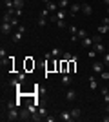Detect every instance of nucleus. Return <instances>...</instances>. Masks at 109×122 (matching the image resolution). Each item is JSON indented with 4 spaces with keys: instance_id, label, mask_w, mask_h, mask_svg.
Listing matches in <instances>:
<instances>
[{
    "instance_id": "1",
    "label": "nucleus",
    "mask_w": 109,
    "mask_h": 122,
    "mask_svg": "<svg viewBox=\"0 0 109 122\" xmlns=\"http://www.w3.org/2000/svg\"><path fill=\"white\" fill-rule=\"evenodd\" d=\"M20 118V107H11L2 113V120H18Z\"/></svg>"
},
{
    "instance_id": "2",
    "label": "nucleus",
    "mask_w": 109,
    "mask_h": 122,
    "mask_svg": "<svg viewBox=\"0 0 109 122\" xmlns=\"http://www.w3.org/2000/svg\"><path fill=\"white\" fill-rule=\"evenodd\" d=\"M69 15V11L67 9H58L57 13H53L49 18H51V22H57V20H66V16Z\"/></svg>"
},
{
    "instance_id": "3",
    "label": "nucleus",
    "mask_w": 109,
    "mask_h": 122,
    "mask_svg": "<svg viewBox=\"0 0 109 122\" xmlns=\"http://www.w3.org/2000/svg\"><path fill=\"white\" fill-rule=\"evenodd\" d=\"M11 31H13V24H11V22H2V25H0V33H2V36L11 35Z\"/></svg>"
},
{
    "instance_id": "4",
    "label": "nucleus",
    "mask_w": 109,
    "mask_h": 122,
    "mask_svg": "<svg viewBox=\"0 0 109 122\" xmlns=\"http://www.w3.org/2000/svg\"><path fill=\"white\" fill-rule=\"evenodd\" d=\"M67 11H69V16H75L78 11H82V4H71L67 7Z\"/></svg>"
},
{
    "instance_id": "5",
    "label": "nucleus",
    "mask_w": 109,
    "mask_h": 122,
    "mask_svg": "<svg viewBox=\"0 0 109 122\" xmlns=\"http://www.w3.org/2000/svg\"><path fill=\"white\" fill-rule=\"evenodd\" d=\"M62 86H66V87H69L73 84V78H71V75H69V73H62Z\"/></svg>"
},
{
    "instance_id": "6",
    "label": "nucleus",
    "mask_w": 109,
    "mask_h": 122,
    "mask_svg": "<svg viewBox=\"0 0 109 122\" xmlns=\"http://www.w3.org/2000/svg\"><path fill=\"white\" fill-rule=\"evenodd\" d=\"M24 35H26V33H22V31L16 29L15 33H13V42H15V44H20V42L24 40Z\"/></svg>"
},
{
    "instance_id": "7",
    "label": "nucleus",
    "mask_w": 109,
    "mask_h": 122,
    "mask_svg": "<svg viewBox=\"0 0 109 122\" xmlns=\"http://www.w3.org/2000/svg\"><path fill=\"white\" fill-rule=\"evenodd\" d=\"M104 69H105V64H104V62H95V64H93V73H98V75H100Z\"/></svg>"
},
{
    "instance_id": "8",
    "label": "nucleus",
    "mask_w": 109,
    "mask_h": 122,
    "mask_svg": "<svg viewBox=\"0 0 109 122\" xmlns=\"http://www.w3.org/2000/svg\"><path fill=\"white\" fill-rule=\"evenodd\" d=\"M31 117H33V113L29 111V109H20V120H31Z\"/></svg>"
},
{
    "instance_id": "9",
    "label": "nucleus",
    "mask_w": 109,
    "mask_h": 122,
    "mask_svg": "<svg viewBox=\"0 0 109 122\" xmlns=\"http://www.w3.org/2000/svg\"><path fill=\"white\" fill-rule=\"evenodd\" d=\"M66 100L67 102H75L76 100V91H75V89H67V91H66Z\"/></svg>"
},
{
    "instance_id": "10",
    "label": "nucleus",
    "mask_w": 109,
    "mask_h": 122,
    "mask_svg": "<svg viewBox=\"0 0 109 122\" xmlns=\"http://www.w3.org/2000/svg\"><path fill=\"white\" fill-rule=\"evenodd\" d=\"M58 118H60V120H64V122H71V120H75V118H73V115H71V111H62Z\"/></svg>"
},
{
    "instance_id": "11",
    "label": "nucleus",
    "mask_w": 109,
    "mask_h": 122,
    "mask_svg": "<svg viewBox=\"0 0 109 122\" xmlns=\"http://www.w3.org/2000/svg\"><path fill=\"white\" fill-rule=\"evenodd\" d=\"M93 47L96 49V53H98V55H105V46L102 44V42H96V44H93Z\"/></svg>"
},
{
    "instance_id": "12",
    "label": "nucleus",
    "mask_w": 109,
    "mask_h": 122,
    "mask_svg": "<svg viewBox=\"0 0 109 122\" xmlns=\"http://www.w3.org/2000/svg\"><path fill=\"white\" fill-rule=\"evenodd\" d=\"M69 111H71V115H73V118H75V120H78V118H80V115H82V111H80L78 107H71Z\"/></svg>"
},
{
    "instance_id": "13",
    "label": "nucleus",
    "mask_w": 109,
    "mask_h": 122,
    "mask_svg": "<svg viewBox=\"0 0 109 122\" xmlns=\"http://www.w3.org/2000/svg\"><path fill=\"white\" fill-rule=\"evenodd\" d=\"M47 9H49V13H57L58 9H60V7H58V4H55V2H49V4H47Z\"/></svg>"
},
{
    "instance_id": "14",
    "label": "nucleus",
    "mask_w": 109,
    "mask_h": 122,
    "mask_svg": "<svg viewBox=\"0 0 109 122\" xmlns=\"http://www.w3.org/2000/svg\"><path fill=\"white\" fill-rule=\"evenodd\" d=\"M82 13L84 15H91V13H93V7L89 4H82Z\"/></svg>"
},
{
    "instance_id": "15",
    "label": "nucleus",
    "mask_w": 109,
    "mask_h": 122,
    "mask_svg": "<svg viewBox=\"0 0 109 122\" xmlns=\"http://www.w3.org/2000/svg\"><path fill=\"white\" fill-rule=\"evenodd\" d=\"M76 36H78V40H84V38H85V36H89V35H87V31H85V29H78Z\"/></svg>"
},
{
    "instance_id": "16",
    "label": "nucleus",
    "mask_w": 109,
    "mask_h": 122,
    "mask_svg": "<svg viewBox=\"0 0 109 122\" xmlns=\"http://www.w3.org/2000/svg\"><path fill=\"white\" fill-rule=\"evenodd\" d=\"M107 31H109V27H107L105 24H100V25H98V35H105Z\"/></svg>"
},
{
    "instance_id": "17",
    "label": "nucleus",
    "mask_w": 109,
    "mask_h": 122,
    "mask_svg": "<svg viewBox=\"0 0 109 122\" xmlns=\"http://www.w3.org/2000/svg\"><path fill=\"white\" fill-rule=\"evenodd\" d=\"M69 5H71L69 0H60V2H58V7H60V9H66V7H69Z\"/></svg>"
},
{
    "instance_id": "18",
    "label": "nucleus",
    "mask_w": 109,
    "mask_h": 122,
    "mask_svg": "<svg viewBox=\"0 0 109 122\" xmlns=\"http://www.w3.org/2000/svg\"><path fill=\"white\" fill-rule=\"evenodd\" d=\"M13 16H15V15H11V13H7V11H5L4 15H2V22H11V18H13Z\"/></svg>"
},
{
    "instance_id": "19",
    "label": "nucleus",
    "mask_w": 109,
    "mask_h": 122,
    "mask_svg": "<svg viewBox=\"0 0 109 122\" xmlns=\"http://www.w3.org/2000/svg\"><path fill=\"white\" fill-rule=\"evenodd\" d=\"M26 0H15V9H24Z\"/></svg>"
},
{
    "instance_id": "20",
    "label": "nucleus",
    "mask_w": 109,
    "mask_h": 122,
    "mask_svg": "<svg viewBox=\"0 0 109 122\" xmlns=\"http://www.w3.org/2000/svg\"><path fill=\"white\" fill-rule=\"evenodd\" d=\"M9 84H11L13 87H16V89H20V80H18V78H11Z\"/></svg>"
},
{
    "instance_id": "21",
    "label": "nucleus",
    "mask_w": 109,
    "mask_h": 122,
    "mask_svg": "<svg viewBox=\"0 0 109 122\" xmlns=\"http://www.w3.org/2000/svg\"><path fill=\"white\" fill-rule=\"evenodd\" d=\"M62 60H76V56H73L71 55V53H64V55H62Z\"/></svg>"
},
{
    "instance_id": "22",
    "label": "nucleus",
    "mask_w": 109,
    "mask_h": 122,
    "mask_svg": "<svg viewBox=\"0 0 109 122\" xmlns=\"http://www.w3.org/2000/svg\"><path fill=\"white\" fill-rule=\"evenodd\" d=\"M87 56H89V58H96V56H98V53H96V49H95V47H93V49L89 47V51H87Z\"/></svg>"
},
{
    "instance_id": "23",
    "label": "nucleus",
    "mask_w": 109,
    "mask_h": 122,
    "mask_svg": "<svg viewBox=\"0 0 109 122\" xmlns=\"http://www.w3.org/2000/svg\"><path fill=\"white\" fill-rule=\"evenodd\" d=\"M55 24H57L58 27H60V29H67V27H69V25L66 24V20H57V22H55Z\"/></svg>"
},
{
    "instance_id": "24",
    "label": "nucleus",
    "mask_w": 109,
    "mask_h": 122,
    "mask_svg": "<svg viewBox=\"0 0 109 122\" xmlns=\"http://www.w3.org/2000/svg\"><path fill=\"white\" fill-rule=\"evenodd\" d=\"M60 55H62V53H60L58 47H53V49H51V56H53V58H58Z\"/></svg>"
},
{
    "instance_id": "25",
    "label": "nucleus",
    "mask_w": 109,
    "mask_h": 122,
    "mask_svg": "<svg viewBox=\"0 0 109 122\" xmlns=\"http://www.w3.org/2000/svg\"><path fill=\"white\" fill-rule=\"evenodd\" d=\"M60 71H62V73L69 71V69H67V60H62V64H60Z\"/></svg>"
},
{
    "instance_id": "26",
    "label": "nucleus",
    "mask_w": 109,
    "mask_h": 122,
    "mask_svg": "<svg viewBox=\"0 0 109 122\" xmlns=\"http://www.w3.org/2000/svg\"><path fill=\"white\" fill-rule=\"evenodd\" d=\"M89 86H91V89H96V78H95V76H91V78H89Z\"/></svg>"
},
{
    "instance_id": "27",
    "label": "nucleus",
    "mask_w": 109,
    "mask_h": 122,
    "mask_svg": "<svg viewBox=\"0 0 109 122\" xmlns=\"http://www.w3.org/2000/svg\"><path fill=\"white\" fill-rule=\"evenodd\" d=\"M100 78H102V80H109V71L107 69H104V71L100 73Z\"/></svg>"
},
{
    "instance_id": "28",
    "label": "nucleus",
    "mask_w": 109,
    "mask_h": 122,
    "mask_svg": "<svg viewBox=\"0 0 109 122\" xmlns=\"http://www.w3.org/2000/svg\"><path fill=\"white\" fill-rule=\"evenodd\" d=\"M5 56H7V53H5V49L2 47V49H0V58H2V66H4V62H5Z\"/></svg>"
},
{
    "instance_id": "29",
    "label": "nucleus",
    "mask_w": 109,
    "mask_h": 122,
    "mask_svg": "<svg viewBox=\"0 0 109 122\" xmlns=\"http://www.w3.org/2000/svg\"><path fill=\"white\" fill-rule=\"evenodd\" d=\"M46 22H47V18H44V16H38V22H36V24L40 25V27H44V25H46Z\"/></svg>"
},
{
    "instance_id": "30",
    "label": "nucleus",
    "mask_w": 109,
    "mask_h": 122,
    "mask_svg": "<svg viewBox=\"0 0 109 122\" xmlns=\"http://www.w3.org/2000/svg\"><path fill=\"white\" fill-rule=\"evenodd\" d=\"M67 29H69V33H71V35H76V33H78V29H76V25H69Z\"/></svg>"
},
{
    "instance_id": "31",
    "label": "nucleus",
    "mask_w": 109,
    "mask_h": 122,
    "mask_svg": "<svg viewBox=\"0 0 109 122\" xmlns=\"http://www.w3.org/2000/svg\"><path fill=\"white\" fill-rule=\"evenodd\" d=\"M18 18H20V16H13V18H11V24H13V27H16V25H18Z\"/></svg>"
},
{
    "instance_id": "32",
    "label": "nucleus",
    "mask_w": 109,
    "mask_h": 122,
    "mask_svg": "<svg viewBox=\"0 0 109 122\" xmlns=\"http://www.w3.org/2000/svg\"><path fill=\"white\" fill-rule=\"evenodd\" d=\"M102 62L105 64V67H109V53H105V55H104V60H102Z\"/></svg>"
},
{
    "instance_id": "33",
    "label": "nucleus",
    "mask_w": 109,
    "mask_h": 122,
    "mask_svg": "<svg viewBox=\"0 0 109 122\" xmlns=\"http://www.w3.org/2000/svg\"><path fill=\"white\" fill-rule=\"evenodd\" d=\"M16 78H18L20 82H24V80H26V73H18V76H16Z\"/></svg>"
},
{
    "instance_id": "34",
    "label": "nucleus",
    "mask_w": 109,
    "mask_h": 122,
    "mask_svg": "<svg viewBox=\"0 0 109 122\" xmlns=\"http://www.w3.org/2000/svg\"><path fill=\"white\" fill-rule=\"evenodd\" d=\"M102 24H105L109 27V16H104V18H102Z\"/></svg>"
},
{
    "instance_id": "35",
    "label": "nucleus",
    "mask_w": 109,
    "mask_h": 122,
    "mask_svg": "<svg viewBox=\"0 0 109 122\" xmlns=\"http://www.w3.org/2000/svg\"><path fill=\"white\" fill-rule=\"evenodd\" d=\"M22 15H24V11H22V9H16L15 11V16H22Z\"/></svg>"
},
{
    "instance_id": "36",
    "label": "nucleus",
    "mask_w": 109,
    "mask_h": 122,
    "mask_svg": "<svg viewBox=\"0 0 109 122\" xmlns=\"http://www.w3.org/2000/svg\"><path fill=\"white\" fill-rule=\"evenodd\" d=\"M104 97V100H105V104H109V93H105V95H102Z\"/></svg>"
},
{
    "instance_id": "37",
    "label": "nucleus",
    "mask_w": 109,
    "mask_h": 122,
    "mask_svg": "<svg viewBox=\"0 0 109 122\" xmlns=\"http://www.w3.org/2000/svg\"><path fill=\"white\" fill-rule=\"evenodd\" d=\"M46 120L47 122H55V120H57V117H46Z\"/></svg>"
},
{
    "instance_id": "38",
    "label": "nucleus",
    "mask_w": 109,
    "mask_h": 122,
    "mask_svg": "<svg viewBox=\"0 0 109 122\" xmlns=\"http://www.w3.org/2000/svg\"><path fill=\"white\" fill-rule=\"evenodd\" d=\"M18 31H22V33H26L27 29H26V25H18Z\"/></svg>"
},
{
    "instance_id": "39",
    "label": "nucleus",
    "mask_w": 109,
    "mask_h": 122,
    "mask_svg": "<svg viewBox=\"0 0 109 122\" xmlns=\"http://www.w3.org/2000/svg\"><path fill=\"white\" fill-rule=\"evenodd\" d=\"M102 120H104V122H109V113H107V115H105L104 118H102Z\"/></svg>"
},
{
    "instance_id": "40",
    "label": "nucleus",
    "mask_w": 109,
    "mask_h": 122,
    "mask_svg": "<svg viewBox=\"0 0 109 122\" xmlns=\"http://www.w3.org/2000/svg\"><path fill=\"white\" fill-rule=\"evenodd\" d=\"M102 2H104V4L107 5V7H109V0H102Z\"/></svg>"
},
{
    "instance_id": "41",
    "label": "nucleus",
    "mask_w": 109,
    "mask_h": 122,
    "mask_svg": "<svg viewBox=\"0 0 109 122\" xmlns=\"http://www.w3.org/2000/svg\"><path fill=\"white\" fill-rule=\"evenodd\" d=\"M105 113H109V104H105Z\"/></svg>"
},
{
    "instance_id": "42",
    "label": "nucleus",
    "mask_w": 109,
    "mask_h": 122,
    "mask_svg": "<svg viewBox=\"0 0 109 122\" xmlns=\"http://www.w3.org/2000/svg\"><path fill=\"white\" fill-rule=\"evenodd\" d=\"M42 2H44V4L47 5V4H49V2H51V0H42Z\"/></svg>"
},
{
    "instance_id": "43",
    "label": "nucleus",
    "mask_w": 109,
    "mask_h": 122,
    "mask_svg": "<svg viewBox=\"0 0 109 122\" xmlns=\"http://www.w3.org/2000/svg\"><path fill=\"white\" fill-rule=\"evenodd\" d=\"M107 16H109V7H107Z\"/></svg>"
},
{
    "instance_id": "44",
    "label": "nucleus",
    "mask_w": 109,
    "mask_h": 122,
    "mask_svg": "<svg viewBox=\"0 0 109 122\" xmlns=\"http://www.w3.org/2000/svg\"><path fill=\"white\" fill-rule=\"evenodd\" d=\"M107 53H109V47H107Z\"/></svg>"
}]
</instances>
